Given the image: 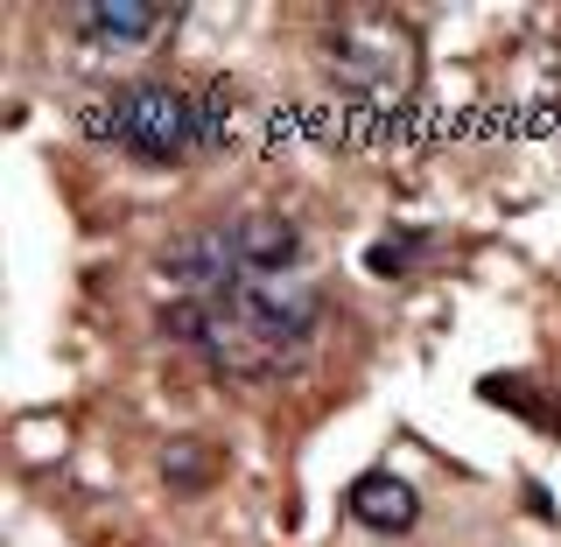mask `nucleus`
Returning <instances> with one entry per match:
<instances>
[{"mask_svg": "<svg viewBox=\"0 0 561 547\" xmlns=\"http://www.w3.org/2000/svg\"><path fill=\"white\" fill-rule=\"evenodd\" d=\"M154 323H162V338L204 351L210 373L267 386V379H288L302 365L316 323H323V295H316V281L302 267L245 274V281H225L210 295H175V303H162Z\"/></svg>", "mask_w": 561, "mask_h": 547, "instance_id": "f257e3e1", "label": "nucleus"}, {"mask_svg": "<svg viewBox=\"0 0 561 547\" xmlns=\"http://www.w3.org/2000/svg\"><path fill=\"white\" fill-rule=\"evenodd\" d=\"M323 64L337 78V92L358 105H400L421 84V43L393 14H344L323 35Z\"/></svg>", "mask_w": 561, "mask_h": 547, "instance_id": "f03ea898", "label": "nucleus"}, {"mask_svg": "<svg viewBox=\"0 0 561 547\" xmlns=\"http://www.w3.org/2000/svg\"><path fill=\"white\" fill-rule=\"evenodd\" d=\"M92 134L119 140L127 155H140V162H154V169H175L204 148V105L169 78H140L127 92H113V105H99Z\"/></svg>", "mask_w": 561, "mask_h": 547, "instance_id": "7ed1b4c3", "label": "nucleus"}, {"mask_svg": "<svg viewBox=\"0 0 561 547\" xmlns=\"http://www.w3.org/2000/svg\"><path fill=\"white\" fill-rule=\"evenodd\" d=\"M175 22V0H92V8H70V29L99 49H140Z\"/></svg>", "mask_w": 561, "mask_h": 547, "instance_id": "20e7f679", "label": "nucleus"}, {"mask_svg": "<svg viewBox=\"0 0 561 547\" xmlns=\"http://www.w3.org/2000/svg\"><path fill=\"white\" fill-rule=\"evenodd\" d=\"M344 513L358 526H373V534H408L421 520V491L408 478H393V470H365V478H351V491H344Z\"/></svg>", "mask_w": 561, "mask_h": 547, "instance_id": "39448f33", "label": "nucleus"}, {"mask_svg": "<svg viewBox=\"0 0 561 547\" xmlns=\"http://www.w3.org/2000/svg\"><path fill=\"white\" fill-rule=\"evenodd\" d=\"M484 400L491 408H519L526 421H540V429L561 435V408H548V400H540L534 386H519V379H484Z\"/></svg>", "mask_w": 561, "mask_h": 547, "instance_id": "423d86ee", "label": "nucleus"}, {"mask_svg": "<svg viewBox=\"0 0 561 547\" xmlns=\"http://www.w3.org/2000/svg\"><path fill=\"white\" fill-rule=\"evenodd\" d=\"M162 478L175 485V491H204V478H210V456L190 443V435H175V443L162 449Z\"/></svg>", "mask_w": 561, "mask_h": 547, "instance_id": "0eeeda50", "label": "nucleus"}, {"mask_svg": "<svg viewBox=\"0 0 561 547\" xmlns=\"http://www.w3.org/2000/svg\"><path fill=\"white\" fill-rule=\"evenodd\" d=\"M414 253H421V232H400V239H379L373 253H365V267L386 274V281H400V274L414 267Z\"/></svg>", "mask_w": 561, "mask_h": 547, "instance_id": "6e6552de", "label": "nucleus"}]
</instances>
